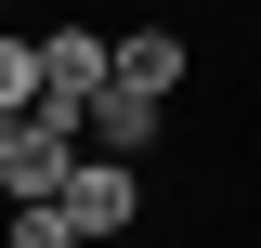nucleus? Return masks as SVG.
<instances>
[{
    "label": "nucleus",
    "mask_w": 261,
    "mask_h": 248,
    "mask_svg": "<svg viewBox=\"0 0 261 248\" xmlns=\"http://www.w3.org/2000/svg\"><path fill=\"white\" fill-rule=\"evenodd\" d=\"M65 170H79V118H53V105H39V118L0 131V196H13V209L65 196Z\"/></svg>",
    "instance_id": "1"
},
{
    "label": "nucleus",
    "mask_w": 261,
    "mask_h": 248,
    "mask_svg": "<svg viewBox=\"0 0 261 248\" xmlns=\"http://www.w3.org/2000/svg\"><path fill=\"white\" fill-rule=\"evenodd\" d=\"M105 79H118V39H105V27H53V39H39V105H53V118H92Z\"/></svg>",
    "instance_id": "2"
},
{
    "label": "nucleus",
    "mask_w": 261,
    "mask_h": 248,
    "mask_svg": "<svg viewBox=\"0 0 261 248\" xmlns=\"http://www.w3.org/2000/svg\"><path fill=\"white\" fill-rule=\"evenodd\" d=\"M65 222H79V248L130 235V222H144V170H130V157H79V170H65Z\"/></svg>",
    "instance_id": "3"
},
{
    "label": "nucleus",
    "mask_w": 261,
    "mask_h": 248,
    "mask_svg": "<svg viewBox=\"0 0 261 248\" xmlns=\"http://www.w3.org/2000/svg\"><path fill=\"white\" fill-rule=\"evenodd\" d=\"M79 144H92V157H144V144H157V92H118V79H105L92 118H79Z\"/></svg>",
    "instance_id": "4"
},
{
    "label": "nucleus",
    "mask_w": 261,
    "mask_h": 248,
    "mask_svg": "<svg viewBox=\"0 0 261 248\" xmlns=\"http://www.w3.org/2000/svg\"><path fill=\"white\" fill-rule=\"evenodd\" d=\"M118 92H157V105L183 92V27H130L118 39Z\"/></svg>",
    "instance_id": "5"
},
{
    "label": "nucleus",
    "mask_w": 261,
    "mask_h": 248,
    "mask_svg": "<svg viewBox=\"0 0 261 248\" xmlns=\"http://www.w3.org/2000/svg\"><path fill=\"white\" fill-rule=\"evenodd\" d=\"M0 118H39V39L0 27Z\"/></svg>",
    "instance_id": "6"
},
{
    "label": "nucleus",
    "mask_w": 261,
    "mask_h": 248,
    "mask_svg": "<svg viewBox=\"0 0 261 248\" xmlns=\"http://www.w3.org/2000/svg\"><path fill=\"white\" fill-rule=\"evenodd\" d=\"M0 248H79V222H65V196H39V209L0 222Z\"/></svg>",
    "instance_id": "7"
},
{
    "label": "nucleus",
    "mask_w": 261,
    "mask_h": 248,
    "mask_svg": "<svg viewBox=\"0 0 261 248\" xmlns=\"http://www.w3.org/2000/svg\"><path fill=\"white\" fill-rule=\"evenodd\" d=\"M0 131H13V118H0Z\"/></svg>",
    "instance_id": "8"
}]
</instances>
